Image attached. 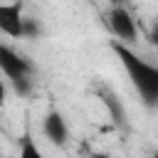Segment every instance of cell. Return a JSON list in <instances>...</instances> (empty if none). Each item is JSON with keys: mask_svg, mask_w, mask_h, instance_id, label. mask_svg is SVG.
Segmentation results:
<instances>
[{"mask_svg": "<svg viewBox=\"0 0 158 158\" xmlns=\"http://www.w3.org/2000/svg\"><path fill=\"white\" fill-rule=\"evenodd\" d=\"M111 49L118 57V62L123 64V69H126L133 89L141 96V101L148 109H156L158 106V64L146 62L141 54H136L131 47H126V44H121L116 40L111 42Z\"/></svg>", "mask_w": 158, "mask_h": 158, "instance_id": "1", "label": "cell"}, {"mask_svg": "<svg viewBox=\"0 0 158 158\" xmlns=\"http://www.w3.org/2000/svg\"><path fill=\"white\" fill-rule=\"evenodd\" d=\"M109 27H111L116 42H121V44H126V47L138 40L136 20H133V15H131L126 7H118V5L111 7V12H109Z\"/></svg>", "mask_w": 158, "mask_h": 158, "instance_id": "2", "label": "cell"}, {"mask_svg": "<svg viewBox=\"0 0 158 158\" xmlns=\"http://www.w3.org/2000/svg\"><path fill=\"white\" fill-rule=\"evenodd\" d=\"M0 69L7 77V81H15V79H30L32 64H30L27 57L17 54L12 47L0 44Z\"/></svg>", "mask_w": 158, "mask_h": 158, "instance_id": "3", "label": "cell"}, {"mask_svg": "<svg viewBox=\"0 0 158 158\" xmlns=\"http://www.w3.org/2000/svg\"><path fill=\"white\" fill-rule=\"evenodd\" d=\"M0 32L7 37H25V17H22V5H0Z\"/></svg>", "mask_w": 158, "mask_h": 158, "instance_id": "4", "label": "cell"}, {"mask_svg": "<svg viewBox=\"0 0 158 158\" xmlns=\"http://www.w3.org/2000/svg\"><path fill=\"white\" fill-rule=\"evenodd\" d=\"M42 131H44V136H47L54 146H64V143L69 141V126H67V121H64V116H62L59 111H49V114L44 116Z\"/></svg>", "mask_w": 158, "mask_h": 158, "instance_id": "5", "label": "cell"}, {"mask_svg": "<svg viewBox=\"0 0 158 158\" xmlns=\"http://www.w3.org/2000/svg\"><path fill=\"white\" fill-rule=\"evenodd\" d=\"M17 158H44L42 151H40V146L32 141L30 133L22 136V146H20V156H17Z\"/></svg>", "mask_w": 158, "mask_h": 158, "instance_id": "6", "label": "cell"}, {"mask_svg": "<svg viewBox=\"0 0 158 158\" xmlns=\"http://www.w3.org/2000/svg\"><path fill=\"white\" fill-rule=\"evenodd\" d=\"M101 96H104V104L111 109V116H114V121L116 123H126V116H123V109L116 104V99L109 94V91H101Z\"/></svg>", "mask_w": 158, "mask_h": 158, "instance_id": "7", "label": "cell"}, {"mask_svg": "<svg viewBox=\"0 0 158 158\" xmlns=\"http://www.w3.org/2000/svg\"><path fill=\"white\" fill-rule=\"evenodd\" d=\"M12 86H15V94L27 96V94H30V89H32V81H30V79H15V81H12Z\"/></svg>", "mask_w": 158, "mask_h": 158, "instance_id": "8", "label": "cell"}, {"mask_svg": "<svg viewBox=\"0 0 158 158\" xmlns=\"http://www.w3.org/2000/svg\"><path fill=\"white\" fill-rule=\"evenodd\" d=\"M37 35H40L37 22H35V20H30V17H25V37H37Z\"/></svg>", "mask_w": 158, "mask_h": 158, "instance_id": "9", "label": "cell"}, {"mask_svg": "<svg viewBox=\"0 0 158 158\" xmlns=\"http://www.w3.org/2000/svg\"><path fill=\"white\" fill-rule=\"evenodd\" d=\"M148 42H151L153 47H158V20L153 22V27H151V32H148Z\"/></svg>", "mask_w": 158, "mask_h": 158, "instance_id": "10", "label": "cell"}, {"mask_svg": "<svg viewBox=\"0 0 158 158\" xmlns=\"http://www.w3.org/2000/svg\"><path fill=\"white\" fill-rule=\"evenodd\" d=\"M89 158H111V156H109V153H91Z\"/></svg>", "mask_w": 158, "mask_h": 158, "instance_id": "11", "label": "cell"}, {"mask_svg": "<svg viewBox=\"0 0 158 158\" xmlns=\"http://www.w3.org/2000/svg\"><path fill=\"white\" fill-rule=\"evenodd\" d=\"M153 158H158V153H156V156H153Z\"/></svg>", "mask_w": 158, "mask_h": 158, "instance_id": "12", "label": "cell"}]
</instances>
